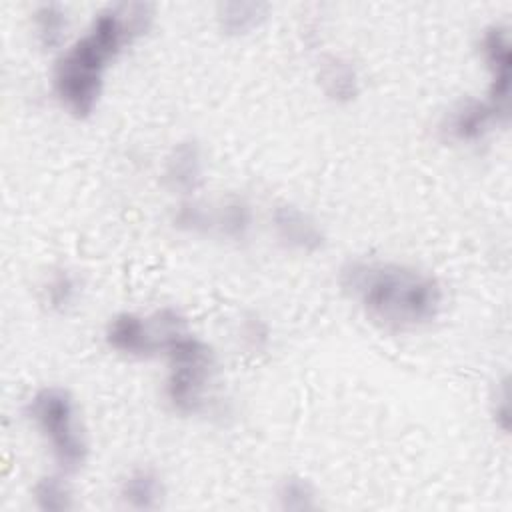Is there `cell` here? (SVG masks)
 I'll use <instances>...</instances> for the list:
<instances>
[{
    "label": "cell",
    "mask_w": 512,
    "mask_h": 512,
    "mask_svg": "<svg viewBox=\"0 0 512 512\" xmlns=\"http://www.w3.org/2000/svg\"><path fill=\"white\" fill-rule=\"evenodd\" d=\"M152 6L142 2L116 4L100 10L88 30L56 60L52 88L58 102L76 118L92 114L102 92L104 72L124 46L146 32Z\"/></svg>",
    "instance_id": "cell-1"
},
{
    "label": "cell",
    "mask_w": 512,
    "mask_h": 512,
    "mask_svg": "<svg viewBox=\"0 0 512 512\" xmlns=\"http://www.w3.org/2000/svg\"><path fill=\"white\" fill-rule=\"evenodd\" d=\"M340 284L372 320L392 330L420 328L442 308L438 280L404 264L354 260L342 268Z\"/></svg>",
    "instance_id": "cell-2"
},
{
    "label": "cell",
    "mask_w": 512,
    "mask_h": 512,
    "mask_svg": "<svg viewBox=\"0 0 512 512\" xmlns=\"http://www.w3.org/2000/svg\"><path fill=\"white\" fill-rule=\"evenodd\" d=\"M160 336V352L170 362L166 400L180 414H198L206 408V386L214 368L210 346L188 330L186 320L174 308L154 314Z\"/></svg>",
    "instance_id": "cell-3"
},
{
    "label": "cell",
    "mask_w": 512,
    "mask_h": 512,
    "mask_svg": "<svg viewBox=\"0 0 512 512\" xmlns=\"http://www.w3.org/2000/svg\"><path fill=\"white\" fill-rule=\"evenodd\" d=\"M26 416L48 440L52 456L62 472H76L88 456L86 438L76 420L72 396L58 386H46L32 394Z\"/></svg>",
    "instance_id": "cell-4"
},
{
    "label": "cell",
    "mask_w": 512,
    "mask_h": 512,
    "mask_svg": "<svg viewBox=\"0 0 512 512\" xmlns=\"http://www.w3.org/2000/svg\"><path fill=\"white\" fill-rule=\"evenodd\" d=\"M480 52L484 62L492 74L490 88H488V102L504 116H508V100H510V40L508 32L502 26H490L482 32L480 38Z\"/></svg>",
    "instance_id": "cell-5"
},
{
    "label": "cell",
    "mask_w": 512,
    "mask_h": 512,
    "mask_svg": "<svg viewBox=\"0 0 512 512\" xmlns=\"http://www.w3.org/2000/svg\"><path fill=\"white\" fill-rule=\"evenodd\" d=\"M106 342L112 350L136 358H148L160 352V338L154 322L134 312H122L110 320Z\"/></svg>",
    "instance_id": "cell-6"
},
{
    "label": "cell",
    "mask_w": 512,
    "mask_h": 512,
    "mask_svg": "<svg viewBox=\"0 0 512 512\" xmlns=\"http://www.w3.org/2000/svg\"><path fill=\"white\" fill-rule=\"evenodd\" d=\"M272 228L276 238L290 250L314 254L322 250L326 236L318 222L292 204H278L272 210Z\"/></svg>",
    "instance_id": "cell-7"
},
{
    "label": "cell",
    "mask_w": 512,
    "mask_h": 512,
    "mask_svg": "<svg viewBox=\"0 0 512 512\" xmlns=\"http://www.w3.org/2000/svg\"><path fill=\"white\" fill-rule=\"evenodd\" d=\"M504 118L506 116L500 114L488 100L470 98L448 112L442 128L450 140L474 142Z\"/></svg>",
    "instance_id": "cell-8"
},
{
    "label": "cell",
    "mask_w": 512,
    "mask_h": 512,
    "mask_svg": "<svg viewBox=\"0 0 512 512\" xmlns=\"http://www.w3.org/2000/svg\"><path fill=\"white\" fill-rule=\"evenodd\" d=\"M202 174H204L202 148L194 140L178 142L166 158L164 176L170 188L182 194L184 198H190L202 184Z\"/></svg>",
    "instance_id": "cell-9"
},
{
    "label": "cell",
    "mask_w": 512,
    "mask_h": 512,
    "mask_svg": "<svg viewBox=\"0 0 512 512\" xmlns=\"http://www.w3.org/2000/svg\"><path fill=\"white\" fill-rule=\"evenodd\" d=\"M320 84L326 96L338 104L352 102L360 92V76L354 64L342 56H326L320 66Z\"/></svg>",
    "instance_id": "cell-10"
},
{
    "label": "cell",
    "mask_w": 512,
    "mask_h": 512,
    "mask_svg": "<svg viewBox=\"0 0 512 512\" xmlns=\"http://www.w3.org/2000/svg\"><path fill=\"white\" fill-rule=\"evenodd\" d=\"M118 496L132 510H152L160 506L164 486L152 468H136L122 480Z\"/></svg>",
    "instance_id": "cell-11"
},
{
    "label": "cell",
    "mask_w": 512,
    "mask_h": 512,
    "mask_svg": "<svg viewBox=\"0 0 512 512\" xmlns=\"http://www.w3.org/2000/svg\"><path fill=\"white\" fill-rule=\"evenodd\" d=\"M254 224V212L246 198L230 196L214 212V230L234 242L244 240Z\"/></svg>",
    "instance_id": "cell-12"
},
{
    "label": "cell",
    "mask_w": 512,
    "mask_h": 512,
    "mask_svg": "<svg viewBox=\"0 0 512 512\" xmlns=\"http://www.w3.org/2000/svg\"><path fill=\"white\" fill-rule=\"evenodd\" d=\"M32 26H34V36L40 48L54 50L62 44L68 28L66 10L56 2L38 4L32 14Z\"/></svg>",
    "instance_id": "cell-13"
},
{
    "label": "cell",
    "mask_w": 512,
    "mask_h": 512,
    "mask_svg": "<svg viewBox=\"0 0 512 512\" xmlns=\"http://www.w3.org/2000/svg\"><path fill=\"white\" fill-rule=\"evenodd\" d=\"M268 6L260 2H226L218 8V24L226 34L242 36L260 26Z\"/></svg>",
    "instance_id": "cell-14"
},
{
    "label": "cell",
    "mask_w": 512,
    "mask_h": 512,
    "mask_svg": "<svg viewBox=\"0 0 512 512\" xmlns=\"http://www.w3.org/2000/svg\"><path fill=\"white\" fill-rule=\"evenodd\" d=\"M78 294H80L78 278L68 270L54 272L42 288L44 304L52 312H66L68 308H72L74 302L78 300Z\"/></svg>",
    "instance_id": "cell-15"
},
{
    "label": "cell",
    "mask_w": 512,
    "mask_h": 512,
    "mask_svg": "<svg viewBox=\"0 0 512 512\" xmlns=\"http://www.w3.org/2000/svg\"><path fill=\"white\" fill-rule=\"evenodd\" d=\"M32 498L40 510L48 512H64L74 508L72 492L62 476H42L32 488Z\"/></svg>",
    "instance_id": "cell-16"
},
{
    "label": "cell",
    "mask_w": 512,
    "mask_h": 512,
    "mask_svg": "<svg viewBox=\"0 0 512 512\" xmlns=\"http://www.w3.org/2000/svg\"><path fill=\"white\" fill-rule=\"evenodd\" d=\"M172 222L182 232L206 234V232L214 230V212L194 198H184L176 206Z\"/></svg>",
    "instance_id": "cell-17"
},
{
    "label": "cell",
    "mask_w": 512,
    "mask_h": 512,
    "mask_svg": "<svg viewBox=\"0 0 512 512\" xmlns=\"http://www.w3.org/2000/svg\"><path fill=\"white\" fill-rule=\"evenodd\" d=\"M278 504L282 510H294L304 512L316 508V492L312 484L302 476H288L282 480L278 488Z\"/></svg>",
    "instance_id": "cell-18"
},
{
    "label": "cell",
    "mask_w": 512,
    "mask_h": 512,
    "mask_svg": "<svg viewBox=\"0 0 512 512\" xmlns=\"http://www.w3.org/2000/svg\"><path fill=\"white\" fill-rule=\"evenodd\" d=\"M240 338L250 352H262L270 344V328L260 316L250 314L240 324Z\"/></svg>",
    "instance_id": "cell-19"
},
{
    "label": "cell",
    "mask_w": 512,
    "mask_h": 512,
    "mask_svg": "<svg viewBox=\"0 0 512 512\" xmlns=\"http://www.w3.org/2000/svg\"><path fill=\"white\" fill-rule=\"evenodd\" d=\"M494 418H496V426H498L500 430L508 432V428H510V406H508V394H506V390L502 392V398L496 402Z\"/></svg>",
    "instance_id": "cell-20"
}]
</instances>
